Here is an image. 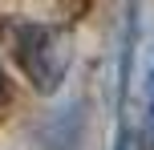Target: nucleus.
I'll return each instance as SVG.
<instances>
[{"label":"nucleus","mask_w":154,"mask_h":150,"mask_svg":"<svg viewBox=\"0 0 154 150\" xmlns=\"http://www.w3.org/2000/svg\"><path fill=\"white\" fill-rule=\"evenodd\" d=\"M16 61H20L24 77L41 89V93H53L61 85L65 69H69V37L61 29H49V24H20L16 29Z\"/></svg>","instance_id":"1"},{"label":"nucleus","mask_w":154,"mask_h":150,"mask_svg":"<svg viewBox=\"0 0 154 150\" xmlns=\"http://www.w3.org/2000/svg\"><path fill=\"white\" fill-rule=\"evenodd\" d=\"M118 150H142V146H138V134H134V130H122V138H118Z\"/></svg>","instance_id":"2"},{"label":"nucleus","mask_w":154,"mask_h":150,"mask_svg":"<svg viewBox=\"0 0 154 150\" xmlns=\"http://www.w3.org/2000/svg\"><path fill=\"white\" fill-rule=\"evenodd\" d=\"M150 110H154V73H150Z\"/></svg>","instance_id":"3"},{"label":"nucleus","mask_w":154,"mask_h":150,"mask_svg":"<svg viewBox=\"0 0 154 150\" xmlns=\"http://www.w3.org/2000/svg\"><path fill=\"white\" fill-rule=\"evenodd\" d=\"M0 93H4V73H0Z\"/></svg>","instance_id":"4"}]
</instances>
